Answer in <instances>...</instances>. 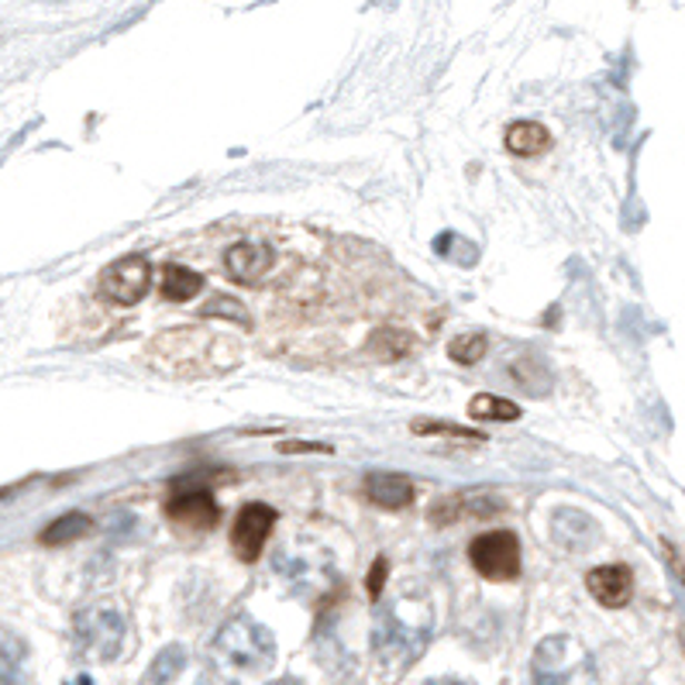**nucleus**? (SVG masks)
<instances>
[{"mask_svg":"<svg viewBox=\"0 0 685 685\" xmlns=\"http://www.w3.org/2000/svg\"><path fill=\"white\" fill-rule=\"evenodd\" d=\"M214 658H218L221 672L231 682L256 678V675L269 672L276 662V637L259 621L238 613V617H231L218 631V637H214Z\"/></svg>","mask_w":685,"mask_h":685,"instance_id":"2","label":"nucleus"},{"mask_svg":"<svg viewBox=\"0 0 685 685\" xmlns=\"http://www.w3.org/2000/svg\"><path fill=\"white\" fill-rule=\"evenodd\" d=\"M149 286H152V269H149V262L141 259V256H125L115 266H107L103 276H100L103 300H111L118 307L138 304L141 297L149 294Z\"/></svg>","mask_w":685,"mask_h":685,"instance_id":"5","label":"nucleus"},{"mask_svg":"<svg viewBox=\"0 0 685 685\" xmlns=\"http://www.w3.org/2000/svg\"><path fill=\"white\" fill-rule=\"evenodd\" d=\"M272 685H300V682H294V678H282V682H272Z\"/></svg>","mask_w":685,"mask_h":685,"instance_id":"26","label":"nucleus"},{"mask_svg":"<svg viewBox=\"0 0 685 685\" xmlns=\"http://www.w3.org/2000/svg\"><path fill=\"white\" fill-rule=\"evenodd\" d=\"M427 685H465V682H458V678H435V682H427Z\"/></svg>","mask_w":685,"mask_h":685,"instance_id":"25","label":"nucleus"},{"mask_svg":"<svg viewBox=\"0 0 685 685\" xmlns=\"http://www.w3.org/2000/svg\"><path fill=\"white\" fill-rule=\"evenodd\" d=\"M141 685H210V682H207V672L197 665V658L183 644H169L156 655Z\"/></svg>","mask_w":685,"mask_h":685,"instance_id":"8","label":"nucleus"},{"mask_svg":"<svg viewBox=\"0 0 685 685\" xmlns=\"http://www.w3.org/2000/svg\"><path fill=\"white\" fill-rule=\"evenodd\" d=\"M493 514H503V499H496L493 493H451L445 499H435V507L427 510L430 524H455L461 517H476L486 520Z\"/></svg>","mask_w":685,"mask_h":685,"instance_id":"9","label":"nucleus"},{"mask_svg":"<svg viewBox=\"0 0 685 685\" xmlns=\"http://www.w3.org/2000/svg\"><path fill=\"white\" fill-rule=\"evenodd\" d=\"M225 266L235 282H259L272 266V248L262 241H238L225 251Z\"/></svg>","mask_w":685,"mask_h":685,"instance_id":"11","label":"nucleus"},{"mask_svg":"<svg viewBox=\"0 0 685 685\" xmlns=\"http://www.w3.org/2000/svg\"><path fill=\"white\" fill-rule=\"evenodd\" d=\"M200 317H221V320L241 324V328H251V314H248L245 304L235 300V297H214L210 304H203Z\"/></svg>","mask_w":685,"mask_h":685,"instance_id":"20","label":"nucleus"},{"mask_svg":"<svg viewBox=\"0 0 685 685\" xmlns=\"http://www.w3.org/2000/svg\"><path fill=\"white\" fill-rule=\"evenodd\" d=\"M18 668H21V647L0 644V685H18Z\"/></svg>","mask_w":685,"mask_h":685,"instance_id":"22","label":"nucleus"},{"mask_svg":"<svg viewBox=\"0 0 685 685\" xmlns=\"http://www.w3.org/2000/svg\"><path fill=\"white\" fill-rule=\"evenodd\" d=\"M468 562L489 583H514L520 575V540L510 530H489L468 545Z\"/></svg>","mask_w":685,"mask_h":685,"instance_id":"4","label":"nucleus"},{"mask_svg":"<svg viewBox=\"0 0 685 685\" xmlns=\"http://www.w3.org/2000/svg\"><path fill=\"white\" fill-rule=\"evenodd\" d=\"M276 510L269 503H248V507L238 510L235 524H231V548L241 562H256L266 548V540L276 527Z\"/></svg>","mask_w":685,"mask_h":685,"instance_id":"6","label":"nucleus"},{"mask_svg":"<svg viewBox=\"0 0 685 685\" xmlns=\"http://www.w3.org/2000/svg\"><path fill=\"white\" fill-rule=\"evenodd\" d=\"M486 348H489V338L483 331H468V335H458L448 345V355H451V363H458V366H476L479 358L486 355Z\"/></svg>","mask_w":685,"mask_h":685,"instance_id":"19","label":"nucleus"},{"mask_svg":"<svg viewBox=\"0 0 685 685\" xmlns=\"http://www.w3.org/2000/svg\"><path fill=\"white\" fill-rule=\"evenodd\" d=\"M0 496H4V493H0Z\"/></svg>","mask_w":685,"mask_h":685,"instance_id":"27","label":"nucleus"},{"mask_svg":"<svg viewBox=\"0 0 685 685\" xmlns=\"http://www.w3.org/2000/svg\"><path fill=\"white\" fill-rule=\"evenodd\" d=\"M203 290V276L187 269V266H166L162 269V286H159V294L162 300L169 304H187L193 300L197 294Z\"/></svg>","mask_w":685,"mask_h":685,"instance_id":"14","label":"nucleus"},{"mask_svg":"<svg viewBox=\"0 0 685 685\" xmlns=\"http://www.w3.org/2000/svg\"><path fill=\"white\" fill-rule=\"evenodd\" d=\"M414 435H448L458 441H486V435H479V430H465V427L438 424V420H414Z\"/></svg>","mask_w":685,"mask_h":685,"instance_id":"21","label":"nucleus"},{"mask_svg":"<svg viewBox=\"0 0 685 685\" xmlns=\"http://www.w3.org/2000/svg\"><path fill=\"white\" fill-rule=\"evenodd\" d=\"M417 345H420V341H417L407 328H376L373 338H369V355L389 358V363H396V358L414 355Z\"/></svg>","mask_w":685,"mask_h":685,"instance_id":"15","label":"nucleus"},{"mask_svg":"<svg viewBox=\"0 0 685 685\" xmlns=\"http://www.w3.org/2000/svg\"><path fill=\"white\" fill-rule=\"evenodd\" d=\"M386 558H376V565H373V572H369V596L373 599H379L383 596V586H386Z\"/></svg>","mask_w":685,"mask_h":685,"instance_id":"24","label":"nucleus"},{"mask_svg":"<svg viewBox=\"0 0 685 685\" xmlns=\"http://www.w3.org/2000/svg\"><path fill=\"white\" fill-rule=\"evenodd\" d=\"M468 417L473 420H520V407L514 400H503V396L479 393L468 400Z\"/></svg>","mask_w":685,"mask_h":685,"instance_id":"17","label":"nucleus"},{"mask_svg":"<svg viewBox=\"0 0 685 685\" xmlns=\"http://www.w3.org/2000/svg\"><path fill=\"white\" fill-rule=\"evenodd\" d=\"M503 141H507V149L520 159H534L540 152L552 149V131L545 125L537 121H514L507 128V135H503Z\"/></svg>","mask_w":685,"mask_h":685,"instance_id":"13","label":"nucleus"},{"mask_svg":"<svg viewBox=\"0 0 685 685\" xmlns=\"http://www.w3.org/2000/svg\"><path fill=\"white\" fill-rule=\"evenodd\" d=\"M534 685H599L596 665L583 644L568 634H555L537 644L530 662Z\"/></svg>","mask_w":685,"mask_h":685,"instance_id":"3","label":"nucleus"},{"mask_svg":"<svg viewBox=\"0 0 685 685\" xmlns=\"http://www.w3.org/2000/svg\"><path fill=\"white\" fill-rule=\"evenodd\" d=\"M279 455H331V445H320V441H279Z\"/></svg>","mask_w":685,"mask_h":685,"instance_id":"23","label":"nucleus"},{"mask_svg":"<svg viewBox=\"0 0 685 685\" xmlns=\"http://www.w3.org/2000/svg\"><path fill=\"white\" fill-rule=\"evenodd\" d=\"M87 530H90V517L87 514H66V517L52 520L39 534V540H42V545H49V548H59V545H69V540H80Z\"/></svg>","mask_w":685,"mask_h":685,"instance_id":"18","label":"nucleus"},{"mask_svg":"<svg viewBox=\"0 0 685 685\" xmlns=\"http://www.w3.org/2000/svg\"><path fill=\"white\" fill-rule=\"evenodd\" d=\"M586 589L599 606L621 609L634 596V575L627 565H599L586 575Z\"/></svg>","mask_w":685,"mask_h":685,"instance_id":"10","label":"nucleus"},{"mask_svg":"<svg viewBox=\"0 0 685 685\" xmlns=\"http://www.w3.org/2000/svg\"><path fill=\"white\" fill-rule=\"evenodd\" d=\"M366 493L383 510H407L417 496L414 483L407 476H396V473H373L366 479Z\"/></svg>","mask_w":685,"mask_h":685,"instance_id":"12","label":"nucleus"},{"mask_svg":"<svg viewBox=\"0 0 685 685\" xmlns=\"http://www.w3.org/2000/svg\"><path fill=\"white\" fill-rule=\"evenodd\" d=\"M166 514L169 520L183 524V527H193V530H210L218 527L221 520V507L214 493L207 486H179L169 493V503H166Z\"/></svg>","mask_w":685,"mask_h":685,"instance_id":"7","label":"nucleus"},{"mask_svg":"<svg viewBox=\"0 0 685 685\" xmlns=\"http://www.w3.org/2000/svg\"><path fill=\"white\" fill-rule=\"evenodd\" d=\"M510 373H514L517 386L527 389L530 396H545V393L552 389V383H555L548 363H545V358H540V355H520Z\"/></svg>","mask_w":685,"mask_h":685,"instance_id":"16","label":"nucleus"},{"mask_svg":"<svg viewBox=\"0 0 685 685\" xmlns=\"http://www.w3.org/2000/svg\"><path fill=\"white\" fill-rule=\"evenodd\" d=\"M430 637V606L417 599H396L379 609L376 631H373V647L383 668L404 672Z\"/></svg>","mask_w":685,"mask_h":685,"instance_id":"1","label":"nucleus"}]
</instances>
